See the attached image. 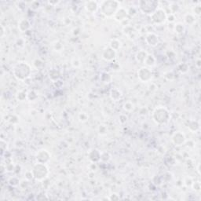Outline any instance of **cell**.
<instances>
[{
	"label": "cell",
	"instance_id": "16",
	"mask_svg": "<svg viewBox=\"0 0 201 201\" xmlns=\"http://www.w3.org/2000/svg\"><path fill=\"white\" fill-rule=\"evenodd\" d=\"M155 64H156V59L153 55L149 54V53L147 55L146 58L143 63V64H144L145 67H148V68H152L155 65Z\"/></svg>",
	"mask_w": 201,
	"mask_h": 201
},
{
	"label": "cell",
	"instance_id": "7",
	"mask_svg": "<svg viewBox=\"0 0 201 201\" xmlns=\"http://www.w3.org/2000/svg\"><path fill=\"white\" fill-rule=\"evenodd\" d=\"M137 73L138 79L142 82H149L152 78V69L145 66H143L141 68H139Z\"/></svg>",
	"mask_w": 201,
	"mask_h": 201
},
{
	"label": "cell",
	"instance_id": "17",
	"mask_svg": "<svg viewBox=\"0 0 201 201\" xmlns=\"http://www.w3.org/2000/svg\"><path fill=\"white\" fill-rule=\"evenodd\" d=\"M31 27V24H30L29 20H26V19H22L20 20L18 24V28L21 32H25L27 30L29 29Z\"/></svg>",
	"mask_w": 201,
	"mask_h": 201
},
{
	"label": "cell",
	"instance_id": "13",
	"mask_svg": "<svg viewBox=\"0 0 201 201\" xmlns=\"http://www.w3.org/2000/svg\"><path fill=\"white\" fill-rule=\"evenodd\" d=\"M100 155H101L100 151L97 148H93L88 152V158L91 163H97L98 162H100Z\"/></svg>",
	"mask_w": 201,
	"mask_h": 201
},
{
	"label": "cell",
	"instance_id": "1",
	"mask_svg": "<svg viewBox=\"0 0 201 201\" xmlns=\"http://www.w3.org/2000/svg\"><path fill=\"white\" fill-rule=\"evenodd\" d=\"M152 119L158 125H164L170 120V113L164 106H158L152 114Z\"/></svg>",
	"mask_w": 201,
	"mask_h": 201
},
{
	"label": "cell",
	"instance_id": "26",
	"mask_svg": "<svg viewBox=\"0 0 201 201\" xmlns=\"http://www.w3.org/2000/svg\"><path fill=\"white\" fill-rule=\"evenodd\" d=\"M53 49L57 52L62 51L63 49H64L63 44L60 42H59V41H55V42H53Z\"/></svg>",
	"mask_w": 201,
	"mask_h": 201
},
{
	"label": "cell",
	"instance_id": "6",
	"mask_svg": "<svg viewBox=\"0 0 201 201\" xmlns=\"http://www.w3.org/2000/svg\"><path fill=\"white\" fill-rule=\"evenodd\" d=\"M150 17H151V20L153 24H156V25H162L166 21L167 13L165 9L159 7L153 13L150 15Z\"/></svg>",
	"mask_w": 201,
	"mask_h": 201
},
{
	"label": "cell",
	"instance_id": "2",
	"mask_svg": "<svg viewBox=\"0 0 201 201\" xmlns=\"http://www.w3.org/2000/svg\"><path fill=\"white\" fill-rule=\"evenodd\" d=\"M13 73L15 78L18 80H25L31 75V66L27 62H18L13 67Z\"/></svg>",
	"mask_w": 201,
	"mask_h": 201
},
{
	"label": "cell",
	"instance_id": "34",
	"mask_svg": "<svg viewBox=\"0 0 201 201\" xmlns=\"http://www.w3.org/2000/svg\"><path fill=\"white\" fill-rule=\"evenodd\" d=\"M25 178L27 180V181H30V180L33 179L34 178V175H33L32 170H27V172L25 173Z\"/></svg>",
	"mask_w": 201,
	"mask_h": 201
},
{
	"label": "cell",
	"instance_id": "25",
	"mask_svg": "<svg viewBox=\"0 0 201 201\" xmlns=\"http://www.w3.org/2000/svg\"><path fill=\"white\" fill-rule=\"evenodd\" d=\"M110 159H111V155H110L108 152H101V155H100V162H103V163H108Z\"/></svg>",
	"mask_w": 201,
	"mask_h": 201
},
{
	"label": "cell",
	"instance_id": "5",
	"mask_svg": "<svg viewBox=\"0 0 201 201\" xmlns=\"http://www.w3.org/2000/svg\"><path fill=\"white\" fill-rule=\"evenodd\" d=\"M159 8V2L156 1H141L139 2V9L145 14L151 15Z\"/></svg>",
	"mask_w": 201,
	"mask_h": 201
},
{
	"label": "cell",
	"instance_id": "22",
	"mask_svg": "<svg viewBox=\"0 0 201 201\" xmlns=\"http://www.w3.org/2000/svg\"><path fill=\"white\" fill-rule=\"evenodd\" d=\"M122 108L127 112H132V111H133L135 107L131 101H126L122 104Z\"/></svg>",
	"mask_w": 201,
	"mask_h": 201
},
{
	"label": "cell",
	"instance_id": "8",
	"mask_svg": "<svg viewBox=\"0 0 201 201\" xmlns=\"http://www.w3.org/2000/svg\"><path fill=\"white\" fill-rule=\"evenodd\" d=\"M50 157H51V154L46 149L38 150L35 154V159L37 163L46 164L50 160Z\"/></svg>",
	"mask_w": 201,
	"mask_h": 201
},
{
	"label": "cell",
	"instance_id": "11",
	"mask_svg": "<svg viewBox=\"0 0 201 201\" xmlns=\"http://www.w3.org/2000/svg\"><path fill=\"white\" fill-rule=\"evenodd\" d=\"M127 16H128L127 9H126L125 8L120 6V7L118 9V10L116 11V13H115L113 17L116 21L122 22L124 21V20L127 18Z\"/></svg>",
	"mask_w": 201,
	"mask_h": 201
},
{
	"label": "cell",
	"instance_id": "18",
	"mask_svg": "<svg viewBox=\"0 0 201 201\" xmlns=\"http://www.w3.org/2000/svg\"><path fill=\"white\" fill-rule=\"evenodd\" d=\"M148 54V53L144 50H140V51L137 52L135 55V59L137 60V62H138L139 64H143Z\"/></svg>",
	"mask_w": 201,
	"mask_h": 201
},
{
	"label": "cell",
	"instance_id": "21",
	"mask_svg": "<svg viewBox=\"0 0 201 201\" xmlns=\"http://www.w3.org/2000/svg\"><path fill=\"white\" fill-rule=\"evenodd\" d=\"M188 128L192 132L197 131L199 130V122L197 121H190L188 124Z\"/></svg>",
	"mask_w": 201,
	"mask_h": 201
},
{
	"label": "cell",
	"instance_id": "27",
	"mask_svg": "<svg viewBox=\"0 0 201 201\" xmlns=\"http://www.w3.org/2000/svg\"><path fill=\"white\" fill-rule=\"evenodd\" d=\"M177 69L179 71H181V73H185L188 70V65L185 63H180L177 65Z\"/></svg>",
	"mask_w": 201,
	"mask_h": 201
},
{
	"label": "cell",
	"instance_id": "31",
	"mask_svg": "<svg viewBox=\"0 0 201 201\" xmlns=\"http://www.w3.org/2000/svg\"><path fill=\"white\" fill-rule=\"evenodd\" d=\"M16 99L20 100V101H24L25 99H27V93L23 91L18 92L17 94H16Z\"/></svg>",
	"mask_w": 201,
	"mask_h": 201
},
{
	"label": "cell",
	"instance_id": "3",
	"mask_svg": "<svg viewBox=\"0 0 201 201\" xmlns=\"http://www.w3.org/2000/svg\"><path fill=\"white\" fill-rule=\"evenodd\" d=\"M120 7V3L118 1H103L99 5L100 13L107 17H113L118 9Z\"/></svg>",
	"mask_w": 201,
	"mask_h": 201
},
{
	"label": "cell",
	"instance_id": "15",
	"mask_svg": "<svg viewBox=\"0 0 201 201\" xmlns=\"http://www.w3.org/2000/svg\"><path fill=\"white\" fill-rule=\"evenodd\" d=\"M110 97L113 101H119L122 99V93L118 88L114 87L110 90Z\"/></svg>",
	"mask_w": 201,
	"mask_h": 201
},
{
	"label": "cell",
	"instance_id": "10",
	"mask_svg": "<svg viewBox=\"0 0 201 201\" xmlns=\"http://www.w3.org/2000/svg\"><path fill=\"white\" fill-rule=\"evenodd\" d=\"M101 56H102V58L105 61L111 62L113 60H115V57H116V51H115L114 49H112L108 46V47L105 48L103 50Z\"/></svg>",
	"mask_w": 201,
	"mask_h": 201
},
{
	"label": "cell",
	"instance_id": "36",
	"mask_svg": "<svg viewBox=\"0 0 201 201\" xmlns=\"http://www.w3.org/2000/svg\"><path fill=\"white\" fill-rule=\"evenodd\" d=\"M193 12H194V14H195V15L199 16V14H200V13H201L200 6H199V5L195 6V8H194V9H193Z\"/></svg>",
	"mask_w": 201,
	"mask_h": 201
},
{
	"label": "cell",
	"instance_id": "9",
	"mask_svg": "<svg viewBox=\"0 0 201 201\" xmlns=\"http://www.w3.org/2000/svg\"><path fill=\"white\" fill-rule=\"evenodd\" d=\"M171 141L176 146H181L185 143L186 137H185L184 133H182L181 131H176L172 135Z\"/></svg>",
	"mask_w": 201,
	"mask_h": 201
},
{
	"label": "cell",
	"instance_id": "14",
	"mask_svg": "<svg viewBox=\"0 0 201 201\" xmlns=\"http://www.w3.org/2000/svg\"><path fill=\"white\" fill-rule=\"evenodd\" d=\"M85 9L90 13H95L99 9V4L96 1H88L85 3Z\"/></svg>",
	"mask_w": 201,
	"mask_h": 201
},
{
	"label": "cell",
	"instance_id": "37",
	"mask_svg": "<svg viewBox=\"0 0 201 201\" xmlns=\"http://www.w3.org/2000/svg\"><path fill=\"white\" fill-rule=\"evenodd\" d=\"M1 31H2V34H1V37H3V35H4V27L3 26H1Z\"/></svg>",
	"mask_w": 201,
	"mask_h": 201
},
{
	"label": "cell",
	"instance_id": "12",
	"mask_svg": "<svg viewBox=\"0 0 201 201\" xmlns=\"http://www.w3.org/2000/svg\"><path fill=\"white\" fill-rule=\"evenodd\" d=\"M145 42L148 46L154 47L159 43V36L154 32H148L145 36Z\"/></svg>",
	"mask_w": 201,
	"mask_h": 201
},
{
	"label": "cell",
	"instance_id": "20",
	"mask_svg": "<svg viewBox=\"0 0 201 201\" xmlns=\"http://www.w3.org/2000/svg\"><path fill=\"white\" fill-rule=\"evenodd\" d=\"M174 30L177 35H181L183 33L185 32V24H182V23H177V24L174 25Z\"/></svg>",
	"mask_w": 201,
	"mask_h": 201
},
{
	"label": "cell",
	"instance_id": "35",
	"mask_svg": "<svg viewBox=\"0 0 201 201\" xmlns=\"http://www.w3.org/2000/svg\"><path fill=\"white\" fill-rule=\"evenodd\" d=\"M71 64H72L74 68H79V66L81 65V62L78 58H74L71 61Z\"/></svg>",
	"mask_w": 201,
	"mask_h": 201
},
{
	"label": "cell",
	"instance_id": "32",
	"mask_svg": "<svg viewBox=\"0 0 201 201\" xmlns=\"http://www.w3.org/2000/svg\"><path fill=\"white\" fill-rule=\"evenodd\" d=\"M78 117H79V121L82 122H86V121L88 120V119H89V115H88L86 112H83V111L80 112V113L79 114V115H78Z\"/></svg>",
	"mask_w": 201,
	"mask_h": 201
},
{
	"label": "cell",
	"instance_id": "24",
	"mask_svg": "<svg viewBox=\"0 0 201 201\" xmlns=\"http://www.w3.org/2000/svg\"><path fill=\"white\" fill-rule=\"evenodd\" d=\"M184 20H185V22L187 24H192L195 22L196 19H195V16L192 13H187L186 15L184 17Z\"/></svg>",
	"mask_w": 201,
	"mask_h": 201
},
{
	"label": "cell",
	"instance_id": "30",
	"mask_svg": "<svg viewBox=\"0 0 201 201\" xmlns=\"http://www.w3.org/2000/svg\"><path fill=\"white\" fill-rule=\"evenodd\" d=\"M100 78H105V79L102 81L104 83H109V82H111V79H112L111 75L110 74L107 73V72H103L101 75H100Z\"/></svg>",
	"mask_w": 201,
	"mask_h": 201
},
{
	"label": "cell",
	"instance_id": "28",
	"mask_svg": "<svg viewBox=\"0 0 201 201\" xmlns=\"http://www.w3.org/2000/svg\"><path fill=\"white\" fill-rule=\"evenodd\" d=\"M8 182H9V184L11 185V186L16 187V186H17L19 184H20V180H19L18 178L16 177H12L9 178V181H8Z\"/></svg>",
	"mask_w": 201,
	"mask_h": 201
},
{
	"label": "cell",
	"instance_id": "33",
	"mask_svg": "<svg viewBox=\"0 0 201 201\" xmlns=\"http://www.w3.org/2000/svg\"><path fill=\"white\" fill-rule=\"evenodd\" d=\"M192 188H193V189L195 191H196V192H199V191H200V188H201L200 182H199V181H196V182H192Z\"/></svg>",
	"mask_w": 201,
	"mask_h": 201
},
{
	"label": "cell",
	"instance_id": "29",
	"mask_svg": "<svg viewBox=\"0 0 201 201\" xmlns=\"http://www.w3.org/2000/svg\"><path fill=\"white\" fill-rule=\"evenodd\" d=\"M98 133H100V135H104V134H107L108 133V127L106 125L104 124H100L98 126Z\"/></svg>",
	"mask_w": 201,
	"mask_h": 201
},
{
	"label": "cell",
	"instance_id": "23",
	"mask_svg": "<svg viewBox=\"0 0 201 201\" xmlns=\"http://www.w3.org/2000/svg\"><path fill=\"white\" fill-rule=\"evenodd\" d=\"M49 77L53 82H57L60 79V74L57 70H51L49 71Z\"/></svg>",
	"mask_w": 201,
	"mask_h": 201
},
{
	"label": "cell",
	"instance_id": "19",
	"mask_svg": "<svg viewBox=\"0 0 201 201\" xmlns=\"http://www.w3.org/2000/svg\"><path fill=\"white\" fill-rule=\"evenodd\" d=\"M121 42L118 38H112L109 42V47L114 49L115 51H118L121 48Z\"/></svg>",
	"mask_w": 201,
	"mask_h": 201
},
{
	"label": "cell",
	"instance_id": "4",
	"mask_svg": "<svg viewBox=\"0 0 201 201\" xmlns=\"http://www.w3.org/2000/svg\"><path fill=\"white\" fill-rule=\"evenodd\" d=\"M31 170L34 175V178L37 181H43L47 178L49 174V170L47 166L44 163H36L33 166Z\"/></svg>",
	"mask_w": 201,
	"mask_h": 201
}]
</instances>
